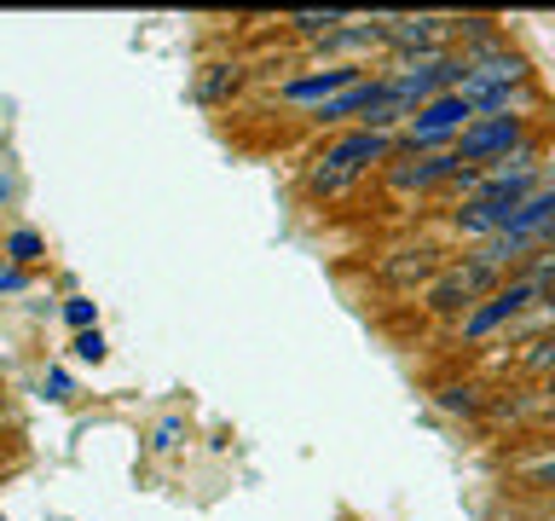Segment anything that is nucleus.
Returning a JSON list of instances; mask_svg holds the SVG:
<instances>
[{"mask_svg":"<svg viewBox=\"0 0 555 521\" xmlns=\"http://www.w3.org/2000/svg\"><path fill=\"white\" fill-rule=\"evenodd\" d=\"M393 151H399V139H393V134L347 128V134H336L319 156H312L307 191H312V198H341V191H347V186H359L371 168H388V163H393Z\"/></svg>","mask_w":555,"mask_h":521,"instance_id":"1","label":"nucleus"},{"mask_svg":"<svg viewBox=\"0 0 555 521\" xmlns=\"http://www.w3.org/2000/svg\"><path fill=\"white\" fill-rule=\"evenodd\" d=\"M538 302H544V290L532 284L527 272H515V278H503V284L486 295V302H475L457 319V336L463 342H486V336H498V330H509L515 319H527V313H538Z\"/></svg>","mask_w":555,"mask_h":521,"instance_id":"2","label":"nucleus"},{"mask_svg":"<svg viewBox=\"0 0 555 521\" xmlns=\"http://www.w3.org/2000/svg\"><path fill=\"white\" fill-rule=\"evenodd\" d=\"M532 139V116H520V111H503V116H475L468 128L457 134V163L463 168H492L503 163L515 145H527Z\"/></svg>","mask_w":555,"mask_h":521,"instance_id":"3","label":"nucleus"},{"mask_svg":"<svg viewBox=\"0 0 555 521\" xmlns=\"http://www.w3.org/2000/svg\"><path fill=\"white\" fill-rule=\"evenodd\" d=\"M468 122H475V104L463 93H440L399 128V151H446V145H457V134Z\"/></svg>","mask_w":555,"mask_h":521,"instance_id":"4","label":"nucleus"},{"mask_svg":"<svg viewBox=\"0 0 555 521\" xmlns=\"http://www.w3.org/2000/svg\"><path fill=\"white\" fill-rule=\"evenodd\" d=\"M388 52L393 59H440V52H457V17L440 12H388Z\"/></svg>","mask_w":555,"mask_h":521,"instance_id":"5","label":"nucleus"},{"mask_svg":"<svg viewBox=\"0 0 555 521\" xmlns=\"http://www.w3.org/2000/svg\"><path fill=\"white\" fill-rule=\"evenodd\" d=\"M457 151H393V163L382 168V180H388V191H399V198H428V191H446L451 174H457Z\"/></svg>","mask_w":555,"mask_h":521,"instance_id":"6","label":"nucleus"},{"mask_svg":"<svg viewBox=\"0 0 555 521\" xmlns=\"http://www.w3.org/2000/svg\"><path fill=\"white\" fill-rule=\"evenodd\" d=\"M371 69H359V64H324V69H307V76H289L284 87H278V99L295 104V111H324L330 99H341L347 87H359Z\"/></svg>","mask_w":555,"mask_h":521,"instance_id":"7","label":"nucleus"},{"mask_svg":"<svg viewBox=\"0 0 555 521\" xmlns=\"http://www.w3.org/2000/svg\"><path fill=\"white\" fill-rule=\"evenodd\" d=\"M440 267H446V250H440V243H405V250H388V255L376 260V278H382L388 290H399V295H405V290L423 295Z\"/></svg>","mask_w":555,"mask_h":521,"instance_id":"8","label":"nucleus"},{"mask_svg":"<svg viewBox=\"0 0 555 521\" xmlns=\"http://www.w3.org/2000/svg\"><path fill=\"white\" fill-rule=\"evenodd\" d=\"M416 302H423V313H428V319H440V325H446V319H463V313L475 307V290L463 284L457 260H446V267L434 272V284H428L423 295H416Z\"/></svg>","mask_w":555,"mask_h":521,"instance_id":"9","label":"nucleus"},{"mask_svg":"<svg viewBox=\"0 0 555 521\" xmlns=\"http://www.w3.org/2000/svg\"><path fill=\"white\" fill-rule=\"evenodd\" d=\"M434 399H440V411H451V417H480L486 406H492L480 382H446V389L434 394Z\"/></svg>","mask_w":555,"mask_h":521,"instance_id":"10","label":"nucleus"},{"mask_svg":"<svg viewBox=\"0 0 555 521\" xmlns=\"http://www.w3.org/2000/svg\"><path fill=\"white\" fill-rule=\"evenodd\" d=\"M284 24H289L295 35H312V41H324L330 29H341V24H347V12H289Z\"/></svg>","mask_w":555,"mask_h":521,"instance_id":"11","label":"nucleus"},{"mask_svg":"<svg viewBox=\"0 0 555 521\" xmlns=\"http://www.w3.org/2000/svg\"><path fill=\"white\" fill-rule=\"evenodd\" d=\"M237 87H243V69H237V64H208V76H203L197 93L215 104V99H225V93H237Z\"/></svg>","mask_w":555,"mask_h":521,"instance_id":"12","label":"nucleus"},{"mask_svg":"<svg viewBox=\"0 0 555 521\" xmlns=\"http://www.w3.org/2000/svg\"><path fill=\"white\" fill-rule=\"evenodd\" d=\"M69 354H76L81 365H104V359H111V342H104L99 330H81V336L69 342Z\"/></svg>","mask_w":555,"mask_h":521,"instance_id":"13","label":"nucleus"},{"mask_svg":"<svg viewBox=\"0 0 555 521\" xmlns=\"http://www.w3.org/2000/svg\"><path fill=\"white\" fill-rule=\"evenodd\" d=\"M185 441V417H163V423L151 429V452H173Z\"/></svg>","mask_w":555,"mask_h":521,"instance_id":"14","label":"nucleus"},{"mask_svg":"<svg viewBox=\"0 0 555 521\" xmlns=\"http://www.w3.org/2000/svg\"><path fill=\"white\" fill-rule=\"evenodd\" d=\"M12 260H17V267L41 260V238H35V232H12Z\"/></svg>","mask_w":555,"mask_h":521,"instance_id":"15","label":"nucleus"},{"mask_svg":"<svg viewBox=\"0 0 555 521\" xmlns=\"http://www.w3.org/2000/svg\"><path fill=\"white\" fill-rule=\"evenodd\" d=\"M64 319L76 325V336H81V330H99V325H93L99 313H93V302H81V295H76V302H69V307H64Z\"/></svg>","mask_w":555,"mask_h":521,"instance_id":"16","label":"nucleus"},{"mask_svg":"<svg viewBox=\"0 0 555 521\" xmlns=\"http://www.w3.org/2000/svg\"><path fill=\"white\" fill-rule=\"evenodd\" d=\"M550 325H555V284L544 290V302H538V313H532V330H538V336H544Z\"/></svg>","mask_w":555,"mask_h":521,"instance_id":"17","label":"nucleus"},{"mask_svg":"<svg viewBox=\"0 0 555 521\" xmlns=\"http://www.w3.org/2000/svg\"><path fill=\"white\" fill-rule=\"evenodd\" d=\"M47 394L52 399H69V377L64 371H47Z\"/></svg>","mask_w":555,"mask_h":521,"instance_id":"18","label":"nucleus"},{"mask_svg":"<svg viewBox=\"0 0 555 521\" xmlns=\"http://www.w3.org/2000/svg\"><path fill=\"white\" fill-rule=\"evenodd\" d=\"M0 290H24V272H17V267H0Z\"/></svg>","mask_w":555,"mask_h":521,"instance_id":"19","label":"nucleus"},{"mask_svg":"<svg viewBox=\"0 0 555 521\" xmlns=\"http://www.w3.org/2000/svg\"><path fill=\"white\" fill-rule=\"evenodd\" d=\"M550 243H555V226H550Z\"/></svg>","mask_w":555,"mask_h":521,"instance_id":"20","label":"nucleus"},{"mask_svg":"<svg viewBox=\"0 0 555 521\" xmlns=\"http://www.w3.org/2000/svg\"><path fill=\"white\" fill-rule=\"evenodd\" d=\"M550 394H555V377H550Z\"/></svg>","mask_w":555,"mask_h":521,"instance_id":"21","label":"nucleus"}]
</instances>
